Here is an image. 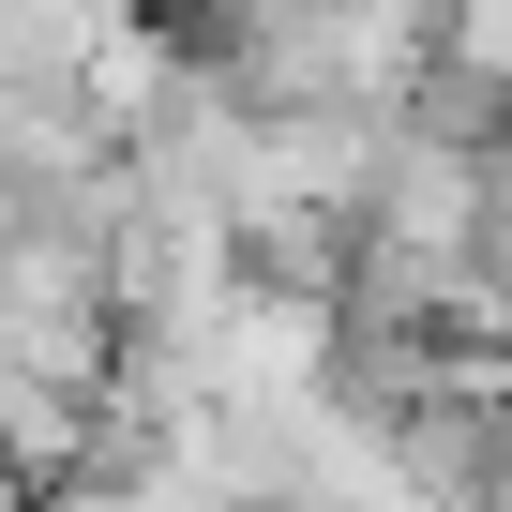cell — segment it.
<instances>
[{"mask_svg":"<svg viewBox=\"0 0 512 512\" xmlns=\"http://www.w3.org/2000/svg\"><path fill=\"white\" fill-rule=\"evenodd\" d=\"M106 31V0H0V91H91Z\"/></svg>","mask_w":512,"mask_h":512,"instance_id":"obj_1","label":"cell"},{"mask_svg":"<svg viewBox=\"0 0 512 512\" xmlns=\"http://www.w3.org/2000/svg\"><path fill=\"white\" fill-rule=\"evenodd\" d=\"M0 512H46V482H16V467H0Z\"/></svg>","mask_w":512,"mask_h":512,"instance_id":"obj_2","label":"cell"}]
</instances>
